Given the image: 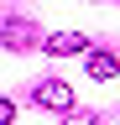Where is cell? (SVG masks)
Segmentation results:
<instances>
[{
    "label": "cell",
    "instance_id": "cell-1",
    "mask_svg": "<svg viewBox=\"0 0 120 125\" xmlns=\"http://www.w3.org/2000/svg\"><path fill=\"white\" fill-rule=\"evenodd\" d=\"M32 104H42V109H63V115H73V89L63 83V78H42V83L32 89Z\"/></svg>",
    "mask_w": 120,
    "mask_h": 125
},
{
    "label": "cell",
    "instance_id": "cell-2",
    "mask_svg": "<svg viewBox=\"0 0 120 125\" xmlns=\"http://www.w3.org/2000/svg\"><path fill=\"white\" fill-rule=\"evenodd\" d=\"M0 42H5L11 52L32 47V42H37V21H26V16H5V26H0Z\"/></svg>",
    "mask_w": 120,
    "mask_h": 125
},
{
    "label": "cell",
    "instance_id": "cell-3",
    "mask_svg": "<svg viewBox=\"0 0 120 125\" xmlns=\"http://www.w3.org/2000/svg\"><path fill=\"white\" fill-rule=\"evenodd\" d=\"M47 52H52V57H73V52H89V37H84V31H52V37H47Z\"/></svg>",
    "mask_w": 120,
    "mask_h": 125
},
{
    "label": "cell",
    "instance_id": "cell-4",
    "mask_svg": "<svg viewBox=\"0 0 120 125\" xmlns=\"http://www.w3.org/2000/svg\"><path fill=\"white\" fill-rule=\"evenodd\" d=\"M115 52H89V78H115Z\"/></svg>",
    "mask_w": 120,
    "mask_h": 125
},
{
    "label": "cell",
    "instance_id": "cell-5",
    "mask_svg": "<svg viewBox=\"0 0 120 125\" xmlns=\"http://www.w3.org/2000/svg\"><path fill=\"white\" fill-rule=\"evenodd\" d=\"M63 125H94V109H73V115H68Z\"/></svg>",
    "mask_w": 120,
    "mask_h": 125
}]
</instances>
